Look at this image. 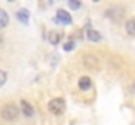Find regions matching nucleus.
Returning <instances> with one entry per match:
<instances>
[{"label":"nucleus","instance_id":"obj_3","mask_svg":"<svg viewBox=\"0 0 135 125\" xmlns=\"http://www.w3.org/2000/svg\"><path fill=\"white\" fill-rule=\"evenodd\" d=\"M56 21L57 23H62V24H71V16H69L68 11L59 9V11H57V16H56Z\"/></svg>","mask_w":135,"mask_h":125},{"label":"nucleus","instance_id":"obj_9","mask_svg":"<svg viewBox=\"0 0 135 125\" xmlns=\"http://www.w3.org/2000/svg\"><path fill=\"white\" fill-rule=\"evenodd\" d=\"M7 24H9V14L4 11V9H0V30L5 28Z\"/></svg>","mask_w":135,"mask_h":125},{"label":"nucleus","instance_id":"obj_8","mask_svg":"<svg viewBox=\"0 0 135 125\" xmlns=\"http://www.w3.org/2000/svg\"><path fill=\"white\" fill-rule=\"evenodd\" d=\"M125 30H127L128 35L135 36V17H132V19L127 21V24H125Z\"/></svg>","mask_w":135,"mask_h":125},{"label":"nucleus","instance_id":"obj_15","mask_svg":"<svg viewBox=\"0 0 135 125\" xmlns=\"http://www.w3.org/2000/svg\"><path fill=\"white\" fill-rule=\"evenodd\" d=\"M132 90H133V92H135V84H133V85H132Z\"/></svg>","mask_w":135,"mask_h":125},{"label":"nucleus","instance_id":"obj_2","mask_svg":"<svg viewBox=\"0 0 135 125\" xmlns=\"http://www.w3.org/2000/svg\"><path fill=\"white\" fill-rule=\"evenodd\" d=\"M66 109V103H64V99H61V97H56V99H52L50 103H49V111H52L54 115H61Z\"/></svg>","mask_w":135,"mask_h":125},{"label":"nucleus","instance_id":"obj_4","mask_svg":"<svg viewBox=\"0 0 135 125\" xmlns=\"http://www.w3.org/2000/svg\"><path fill=\"white\" fill-rule=\"evenodd\" d=\"M19 111H23V115H26V117H33V113H35L33 106L30 104L28 101H21V109Z\"/></svg>","mask_w":135,"mask_h":125},{"label":"nucleus","instance_id":"obj_10","mask_svg":"<svg viewBox=\"0 0 135 125\" xmlns=\"http://www.w3.org/2000/svg\"><path fill=\"white\" fill-rule=\"evenodd\" d=\"M17 19L21 21V23H28V19H30V16H28V11L26 9H21V11H17Z\"/></svg>","mask_w":135,"mask_h":125},{"label":"nucleus","instance_id":"obj_13","mask_svg":"<svg viewBox=\"0 0 135 125\" xmlns=\"http://www.w3.org/2000/svg\"><path fill=\"white\" fill-rule=\"evenodd\" d=\"M73 45H75V44H73V42H69V44H66V45H64V49H66V50H71V49H73Z\"/></svg>","mask_w":135,"mask_h":125},{"label":"nucleus","instance_id":"obj_5","mask_svg":"<svg viewBox=\"0 0 135 125\" xmlns=\"http://www.w3.org/2000/svg\"><path fill=\"white\" fill-rule=\"evenodd\" d=\"M87 38L90 42H100V40H102L100 33H97L95 30H92V28H87Z\"/></svg>","mask_w":135,"mask_h":125},{"label":"nucleus","instance_id":"obj_11","mask_svg":"<svg viewBox=\"0 0 135 125\" xmlns=\"http://www.w3.org/2000/svg\"><path fill=\"white\" fill-rule=\"evenodd\" d=\"M5 82H7V73H5L4 70H0V87H2Z\"/></svg>","mask_w":135,"mask_h":125},{"label":"nucleus","instance_id":"obj_12","mask_svg":"<svg viewBox=\"0 0 135 125\" xmlns=\"http://www.w3.org/2000/svg\"><path fill=\"white\" fill-rule=\"evenodd\" d=\"M69 7H71V9H80L81 4H80V2H69Z\"/></svg>","mask_w":135,"mask_h":125},{"label":"nucleus","instance_id":"obj_6","mask_svg":"<svg viewBox=\"0 0 135 125\" xmlns=\"http://www.w3.org/2000/svg\"><path fill=\"white\" fill-rule=\"evenodd\" d=\"M78 87L81 90H88L92 87V80L88 77H81V78H80V82H78Z\"/></svg>","mask_w":135,"mask_h":125},{"label":"nucleus","instance_id":"obj_1","mask_svg":"<svg viewBox=\"0 0 135 125\" xmlns=\"http://www.w3.org/2000/svg\"><path fill=\"white\" fill-rule=\"evenodd\" d=\"M19 108H17L16 104H5L4 108H2V118L4 120H7V122H12V120H16L17 117H19Z\"/></svg>","mask_w":135,"mask_h":125},{"label":"nucleus","instance_id":"obj_14","mask_svg":"<svg viewBox=\"0 0 135 125\" xmlns=\"http://www.w3.org/2000/svg\"><path fill=\"white\" fill-rule=\"evenodd\" d=\"M4 44V36H2V33H0V45Z\"/></svg>","mask_w":135,"mask_h":125},{"label":"nucleus","instance_id":"obj_7","mask_svg":"<svg viewBox=\"0 0 135 125\" xmlns=\"http://www.w3.org/2000/svg\"><path fill=\"white\" fill-rule=\"evenodd\" d=\"M62 40V33H59V31H50L49 33V42H50V44H59V42Z\"/></svg>","mask_w":135,"mask_h":125}]
</instances>
